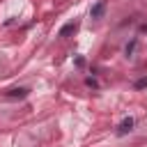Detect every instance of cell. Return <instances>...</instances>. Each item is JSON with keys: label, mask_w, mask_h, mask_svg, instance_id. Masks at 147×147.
I'll use <instances>...</instances> for the list:
<instances>
[{"label": "cell", "mask_w": 147, "mask_h": 147, "mask_svg": "<svg viewBox=\"0 0 147 147\" xmlns=\"http://www.w3.org/2000/svg\"><path fill=\"white\" fill-rule=\"evenodd\" d=\"M145 85H147V78H142V80H138V83H136V87H145Z\"/></svg>", "instance_id": "cell-6"}, {"label": "cell", "mask_w": 147, "mask_h": 147, "mask_svg": "<svg viewBox=\"0 0 147 147\" xmlns=\"http://www.w3.org/2000/svg\"><path fill=\"white\" fill-rule=\"evenodd\" d=\"M133 51H136V39L126 46V51H124V53H126V57H133Z\"/></svg>", "instance_id": "cell-5"}, {"label": "cell", "mask_w": 147, "mask_h": 147, "mask_svg": "<svg viewBox=\"0 0 147 147\" xmlns=\"http://www.w3.org/2000/svg\"><path fill=\"white\" fill-rule=\"evenodd\" d=\"M133 124H136L133 117H124V119L119 122V126H117V136H126V133L133 129Z\"/></svg>", "instance_id": "cell-1"}, {"label": "cell", "mask_w": 147, "mask_h": 147, "mask_svg": "<svg viewBox=\"0 0 147 147\" xmlns=\"http://www.w3.org/2000/svg\"><path fill=\"white\" fill-rule=\"evenodd\" d=\"M76 28H78V23H67V25L60 30V37H67V34H69V32H74Z\"/></svg>", "instance_id": "cell-4"}, {"label": "cell", "mask_w": 147, "mask_h": 147, "mask_svg": "<svg viewBox=\"0 0 147 147\" xmlns=\"http://www.w3.org/2000/svg\"><path fill=\"white\" fill-rule=\"evenodd\" d=\"M103 11H106V2H103V0H99V2L92 7L90 16H92V18H101V16H103Z\"/></svg>", "instance_id": "cell-2"}, {"label": "cell", "mask_w": 147, "mask_h": 147, "mask_svg": "<svg viewBox=\"0 0 147 147\" xmlns=\"http://www.w3.org/2000/svg\"><path fill=\"white\" fill-rule=\"evenodd\" d=\"M7 96H11V99H23V96H28V90L25 87H18V90H11V92H7Z\"/></svg>", "instance_id": "cell-3"}]
</instances>
